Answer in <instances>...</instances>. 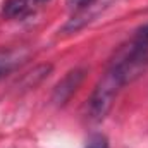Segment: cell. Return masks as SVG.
<instances>
[{
  "mask_svg": "<svg viewBox=\"0 0 148 148\" xmlns=\"http://www.w3.org/2000/svg\"><path fill=\"white\" fill-rule=\"evenodd\" d=\"M124 84L126 83L122 81V77L112 67H109L105 76L97 83V86H95V90L88 100V114L93 121H100L109 114L119 90Z\"/></svg>",
  "mask_w": 148,
  "mask_h": 148,
  "instance_id": "1",
  "label": "cell"
},
{
  "mask_svg": "<svg viewBox=\"0 0 148 148\" xmlns=\"http://www.w3.org/2000/svg\"><path fill=\"white\" fill-rule=\"evenodd\" d=\"M84 74H86V69H83V67H77V69L69 71V73L57 83V86H55V90H53L52 100H53L57 105H64V103L74 95V91L79 88V84L83 83Z\"/></svg>",
  "mask_w": 148,
  "mask_h": 148,
  "instance_id": "2",
  "label": "cell"
},
{
  "mask_svg": "<svg viewBox=\"0 0 148 148\" xmlns=\"http://www.w3.org/2000/svg\"><path fill=\"white\" fill-rule=\"evenodd\" d=\"M26 59L24 50H0V79L10 74Z\"/></svg>",
  "mask_w": 148,
  "mask_h": 148,
  "instance_id": "3",
  "label": "cell"
},
{
  "mask_svg": "<svg viewBox=\"0 0 148 148\" xmlns=\"http://www.w3.org/2000/svg\"><path fill=\"white\" fill-rule=\"evenodd\" d=\"M31 10V0H5L2 7V14L9 19L24 17Z\"/></svg>",
  "mask_w": 148,
  "mask_h": 148,
  "instance_id": "4",
  "label": "cell"
},
{
  "mask_svg": "<svg viewBox=\"0 0 148 148\" xmlns=\"http://www.w3.org/2000/svg\"><path fill=\"white\" fill-rule=\"evenodd\" d=\"M50 71H52V66H50V64H47V66H40V67H36L35 71H31V73L28 74V77H26V81H28V88H35L41 79H45V77L48 76Z\"/></svg>",
  "mask_w": 148,
  "mask_h": 148,
  "instance_id": "5",
  "label": "cell"
},
{
  "mask_svg": "<svg viewBox=\"0 0 148 148\" xmlns=\"http://www.w3.org/2000/svg\"><path fill=\"white\" fill-rule=\"evenodd\" d=\"M86 148H109V145L103 136H95V138H91V141L88 143Z\"/></svg>",
  "mask_w": 148,
  "mask_h": 148,
  "instance_id": "6",
  "label": "cell"
},
{
  "mask_svg": "<svg viewBox=\"0 0 148 148\" xmlns=\"http://www.w3.org/2000/svg\"><path fill=\"white\" fill-rule=\"evenodd\" d=\"M136 38H138V40H141V41H147V43H148V24L141 26V28L136 31Z\"/></svg>",
  "mask_w": 148,
  "mask_h": 148,
  "instance_id": "7",
  "label": "cell"
},
{
  "mask_svg": "<svg viewBox=\"0 0 148 148\" xmlns=\"http://www.w3.org/2000/svg\"><path fill=\"white\" fill-rule=\"evenodd\" d=\"M91 0H69V3L73 5V7H83V5H86V3H90Z\"/></svg>",
  "mask_w": 148,
  "mask_h": 148,
  "instance_id": "8",
  "label": "cell"
},
{
  "mask_svg": "<svg viewBox=\"0 0 148 148\" xmlns=\"http://www.w3.org/2000/svg\"><path fill=\"white\" fill-rule=\"evenodd\" d=\"M40 2H45V0H40Z\"/></svg>",
  "mask_w": 148,
  "mask_h": 148,
  "instance_id": "9",
  "label": "cell"
}]
</instances>
